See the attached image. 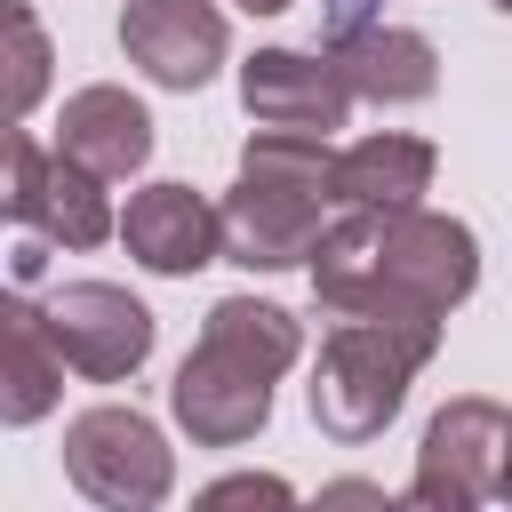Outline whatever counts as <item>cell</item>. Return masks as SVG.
Instances as JSON below:
<instances>
[{"label": "cell", "mask_w": 512, "mask_h": 512, "mask_svg": "<svg viewBox=\"0 0 512 512\" xmlns=\"http://www.w3.org/2000/svg\"><path fill=\"white\" fill-rule=\"evenodd\" d=\"M496 504H512V456H504V488H496Z\"/></svg>", "instance_id": "obj_20"}, {"label": "cell", "mask_w": 512, "mask_h": 512, "mask_svg": "<svg viewBox=\"0 0 512 512\" xmlns=\"http://www.w3.org/2000/svg\"><path fill=\"white\" fill-rule=\"evenodd\" d=\"M8 40H16V56H8V120H32V104L48 96V32H40V16L24 8V0H8Z\"/></svg>", "instance_id": "obj_16"}, {"label": "cell", "mask_w": 512, "mask_h": 512, "mask_svg": "<svg viewBox=\"0 0 512 512\" xmlns=\"http://www.w3.org/2000/svg\"><path fill=\"white\" fill-rule=\"evenodd\" d=\"M232 8H248V16H280V8H296V0H232Z\"/></svg>", "instance_id": "obj_19"}, {"label": "cell", "mask_w": 512, "mask_h": 512, "mask_svg": "<svg viewBox=\"0 0 512 512\" xmlns=\"http://www.w3.org/2000/svg\"><path fill=\"white\" fill-rule=\"evenodd\" d=\"M240 104L256 128H296V136H336L352 120V80L328 48H256L240 64Z\"/></svg>", "instance_id": "obj_10"}, {"label": "cell", "mask_w": 512, "mask_h": 512, "mask_svg": "<svg viewBox=\"0 0 512 512\" xmlns=\"http://www.w3.org/2000/svg\"><path fill=\"white\" fill-rule=\"evenodd\" d=\"M120 248L152 272V280H192L224 256V208L176 176H152L128 192L120 208Z\"/></svg>", "instance_id": "obj_11"}, {"label": "cell", "mask_w": 512, "mask_h": 512, "mask_svg": "<svg viewBox=\"0 0 512 512\" xmlns=\"http://www.w3.org/2000/svg\"><path fill=\"white\" fill-rule=\"evenodd\" d=\"M64 480L104 512H152L176 488V448L144 408H80L64 424Z\"/></svg>", "instance_id": "obj_5"}, {"label": "cell", "mask_w": 512, "mask_h": 512, "mask_svg": "<svg viewBox=\"0 0 512 512\" xmlns=\"http://www.w3.org/2000/svg\"><path fill=\"white\" fill-rule=\"evenodd\" d=\"M256 496H264V504H288L296 488H288V480H272V472H232V480H216V488H208V504H256Z\"/></svg>", "instance_id": "obj_17"}, {"label": "cell", "mask_w": 512, "mask_h": 512, "mask_svg": "<svg viewBox=\"0 0 512 512\" xmlns=\"http://www.w3.org/2000/svg\"><path fill=\"white\" fill-rule=\"evenodd\" d=\"M120 56H128L152 88L192 96V88H208V80L224 72L232 24H224L216 0H128V8H120Z\"/></svg>", "instance_id": "obj_9"}, {"label": "cell", "mask_w": 512, "mask_h": 512, "mask_svg": "<svg viewBox=\"0 0 512 512\" xmlns=\"http://www.w3.org/2000/svg\"><path fill=\"white\" fill-rule=\"evenodd\" d=\"M0 208H8V224L40 232V240H56V248H96V240H120L112 184H104L88 160H72V152L40 144L24 120L8 128V192H0Z\"/></svg>", "instance_id": "obj_6"}, {"label": "cell", "mask_w": 512, "mask_h": 512, "mask_svg": "<svg viewBox=\"0 0 512 512\" xmlns=\"http://www.w3.org/2000/svg\"><path fill=\"white\" fill-rule=\"evenodd\" d=\"M328 56L344 64L352 96H368V104H424L440 88V48L424 32H408V24H384V16L368 32H352V40H336Z\"/></svg>", "instance_id": "obj_15"}, {"label": "cell", "mask_w": 512, "mask_h": 512, "mask_svg": "<svg viewBox=\"0 0 512 512\" xmlns=\"http://www.w3.org/2000/svg\"><path fill=\"white\" fill-rule=\"evenodd\" d=\"M368 24H376V0H320V48H336Z\"/></svg>", "instance_id": "obj_18"}, {"label": "cell", "mask_w": 512, "mask_h": 512, "mask_svg": "<svg viewBox=\"0 0 512 512\" xmlns=\"http://www.w3.org/2000/svg\"><path fill=\"white\" fill-rule=\"evenodd\" d=\"M440 176V152L408 128H376L336 152V208H416Z\"/></svg>", "instance_id": "obj_14"}, {"label": "cell", "mask_w": 512, "mask_h": 512, "mask_svg": "<svg viewBox=\"0 0 512 512\" xmlns=\"http://www.w3.org/2000/svg\"><path fill=\"white\" fill-rule=\"evenodd\" d=\"M40 320H48L56 352L72 360V376H88V384H128L152 360V336H160L144 296H128L120 280H64V288H48Z\"/></svg>", "instance_id": "obj_8"}, {"label": "cell", "mask_w": 512, "mask_h": 512, "mask_svg": "<svg viewBox=\"0 0 512 512\" xmlns=\"http://www.w3.org/2000/svg\"><path fill=\"white\" fill-rule=\"evenodd\" d=\"M304 360V320L272 296H224L200 320V344L184 352L168 384V416L192 448H248L272 424V384Z\"/></svg>", "instance_id": "obj_2"}, {"label": "cell", "mask_w": 512, "mask_h": 512, "mask_svg": "<svg viewBox=\"0 0 512 512\" xmlns=\"http://www.w3.org/2000/svg\"><path fill=\"white\" fill-rule=\"evenodd\" d=\"M152 144H160V136H152V112H144L120 80H88V88H72V96H64V112H56V152L88 160L104 184L144 176Z\"/></svg>", "instance_id": "obj_12"}, {"label": "cell", "mask_w": 512, "mask_h": 512, "mask_svg": "<svg viewBox=\"0 0 512 512\" xmlns=\"http://www.w3.org/2000/svg\"><path fill=\"white\" fill-rule=\"evenodd\" d=\"M320 312H416L448 320L480 288V232L440 208H336L312 248Z\"/></svg>", "instance_id": "obj_1"}, {"label": "cell", "mask_w": 512, "mask_h": 512, "mask_svg": "<svg viewBox=\"0 0 512 512\" xmlns=\"http://www.w3.org/2000/svg\"><path fill=\"white\" fill-rule=\"evenodd\" d=\"M216 208H224V256L240 272L312 264L328 208H336V144L296 136V128H256L240 144V176Z\"/></svg>", "instance_id": "obj_3"}, {"label": "cell", "mask_w": 512, "mask_h": 512, "mask_svg": "<svg viewBox=\"0 0 512 512\" xmlns=\"http://www.w3.org/2000/svg\"><path fill=\"white\" fill-rule=\"evenodd\" d=\"M440 352V320H416V312H328V336H320V360H312V424L336 440V448H368L408 384L432 368Z\"/></svg>", "instance_id": "obj_4"}, {"label": "cell", "mask_w": 512, "mask_h": 512, "mask_svg": "<svg viewBox=\"0 0 512 512\" xmlns=\"http://www.w3.org/2000/svg\"><path fill=\"white\" fill-rule=\"evenodd\" d=\"M504 456H512V408H496L488 392H456L424 440H416V472H408V504L432 512H472L504 488Z\"/></svg>", "instance_id": "obj_7"}, {"label": "cell", "mask_w": 512, "mask_h": 512, "mask_svg": "<svg viewBox=\"0 0 512 512\" xmlns=\"http://www.w3.org/2000/svg\"><path fill=\"white\" fill-rule=\"evenodd\" d=\"M64 368H72V360L56 352L40 304L16 288V296L0 304V424H8V432L40 424V416L64 400Z\"/></svg>", "instance_id": "obj_13"}, {"label": "cell", "mask_w": 512, "mask_h": 512, "mask_svg": "<svg viewBox=\"0 0 512 512\" xmlns=\"http://www.w3.org/2000/svg\"><path fill=\"white\" fill-rule=\"evenodd\" d=\"M488 8H496V16H512V0H488Z\"/></svg>", "instance_id": "obj_21"}]
</instances>
